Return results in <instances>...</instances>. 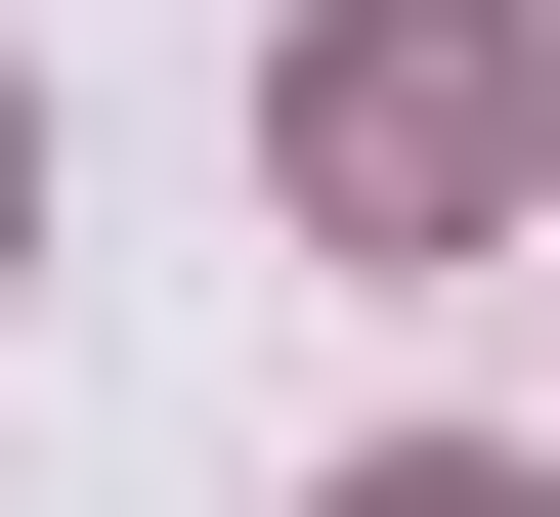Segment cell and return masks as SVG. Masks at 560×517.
Instances as JSON below:
<instances>
[{"label":"cell","instance_id":"6da1fadb","mask_svg":"<svg viewBox=\"0 0 560 517\" xmlns=\"http://www.w3.org/2000/svg\"><path fill=\"white\" fill-rule=\"evenodd\" d=\"M517 130H560V44H517V0H302V216H346V259L517 216Z\"/></svg>","mask_w":560,"mask_h":517},{"label":"cell","instance_id":"7a4b0ae2","mask_svg":"<svg viewBox=\"0 0 560 517\" xmlns=\"http://www.w3.org/2000/svg\"><path fill=\"white\" fill-rule=\"evenodd\" d=\"M346 517H560V474H517V432H388V474H346Z\"/></svg>","mask_w":560,"mask_h":517},{"label":"cell","instance_id":"3957f363","mask_svg":"<svg viewBox=\"0 0 560 517\" xmlns=\"http://www.w3.org/2000/svg\"><path fill=\"white\" fill-rule=\"evenodd\" d=\"M0 216H44V130H0Z\"/></svg>","mask_w":560,"mask_h":517}]
</instances>
